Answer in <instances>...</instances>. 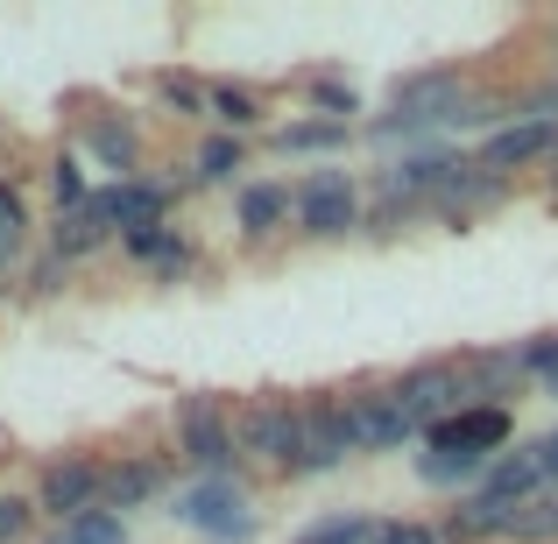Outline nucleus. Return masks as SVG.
<instances>
[{
    "mask_svg": "<svg viewBox=\"0 0 558 544\" xmlns=\"http://www.w3.org/2000/svg\"><path fill=\"white\" fill-rule=\"evenodd\" d=\"M502 191H509V178H495L488 164H452L446 184L432 191V205H438L446 219H466V213H488V205H502Z\"/></svg>",
    "mask_w": 558,
    "mask_h": 544,
    "instance_id": "f8f14e48",
    "label": "nucleus"
},
{
    "mask_svg": "<svg viewBox=\"0 0 558 544\" xmlns=\"http://www.w3.org/2000/svg\"><path fill=\"white\" fill-rule=\"evenodd\" d=\"M347 452H361V432H354L347 396L304 403V452H298V467H290V474H326V467H340Z\"/></svg>",
    "mask_w": 558,
    "mask_h": 544,
    "instance_id": "423d86ee",
    "label": "nucleus"
},
{
    "mask_svg": "<svg viewBox=\"0 0 558 544\" xmlns=\"http://www.w3.org/2000/svg\"><path fill=\"white\" fill-rule=\"evenodd\" d=\"M121 241H128V255H135V262H149V269H156V276H170V283H178V276H191V262H198V255H191V241H184V233H178V227H149V233H121Z\"/></svg>",
    "mask_w": 558,
    "mask_h": 544,
    "instance_id": "dca6fc26",
    "label": "nucleus"
},
{
    "mask_svg": "<svg viewBox=\"0 0 558 544\" xmlns=\"http://www.w3.org/2000/svg\"><path fill=\"white\" fill-rule=\"evenodd\" d=\"M312 99H318V113H326V121H347V113H361L354 85H340V78H312Z\"/></svg>",
    "mask_w": 558,
    "mask_h": 544,
    "instance_id": "7c9ffc66",
    "label": "nucleus"
},
{
    "mask_svg": "<svg viewBox=\"0 0 558 544\" xmlns=\"http://www.w3.org/2000/svg\"><path fill=\"white\" fill-rule=\"evenodd\" d=\"M375 544H446V537H438L432 523H381Z\"/></svg>",
    "mask_w": 558,
    "mask_h": 544,
    "instance_id": "72a5a7b5",
    "label": "nucleus"
},
{
    "mask_svg": "<svg viewBox=\"0 0 558 544\" xmlns=\"http://www.w3.org/2000/svg\"><path fill=\"white\" fill-rule=\"evenodd\" d=\"M523 375H537V382H558V333H537V340L523 347Z\"/></svg>",
    "mask_w": 558,
    "mask_h": 544,
    "instance_id": "473e14b6",
    "label": "nucleus"
},
{
    "mask_svg": "<svg viewBox=\"0 0 558 544\" xmlns=\"http://www.w3.org/2000/svg\"><path fill=\"white\" fill-rule=\"evenodd\" d=\"M64 544H128V517H113V509H93V517L64 523Z\"/></svg>",
    "mask_w": 558,
    "mask_h": 544,
    "instance_id": "cd10ccee",
    "label": "nucleus"
},
{
    "mask_svg": "<svg viewBox=\"0 0 558 544\" xmlns=\"http://www.w3.org/2000/svg\"><path fill=\"white\" fill-rule=\"evenodd\" d=\"M107 213H113V227H121V233H149V227H163V191L142 184V178H128V184L107 191Z\"/></svg>",
    "mask_w": 558,
    "mask_h": 544,
    "instance_id": "6ab92c4d",
    "label": "nucleus"
},
{
    "mask_svg": "<svg viewBox=\"0 0 558 544\" xmlns=\"http://www.w3.org/2000/svg\"><path fill=\"white\" fill-rule=\"evenodd\" d=\"M537 488H545V467H537V446H531V452H509V460H495L488 474H481V495H495V503H509V509L537 503Z\"/></svg>",
    "mask_w": 558,
    "mask_h": 544,
    "instance_id": "2eb2a0df",
    "label": "nucleus"
},
{
    "mask_svg": "<svg viewBox=\"0 0 558 544\" xmlns=\"http://www.w3.org/2000/svg\"><path fill=\"white\" fill-rule=\"evenodd\" d=\"M509 537H517V544H558V495H537V503H523L517 523H509Z\"/></svg>",
    "mask_w": 558,
    "mask_h": 544,
    "instance_id": "393cba45",
    "label": "nucleus"
},
{
    "mask_svg": "<svg viewBox=\"0 0 558 544\" xmlns=\"http://www.w3.org/2000/svg\"><path fill=\"white\" fill-rule=\"evenodd\" d=\"M156 99H163L170 113H213V85L184 78V71H163V78H156Z\"/></svg>",
    "mask_w": 558,
    "mask_h": 544,
    "instance_id": "a878e982",
    "label": "nucleus"
},
{
    "mask_svg": "<svg viewBox=\"0 0 558 544\" xmlns=\"http://www.w3.org/2000/svg\"><path fill=\"white\" fill-rule=\"evenodd\" d=\"M460 382H466V403L481 410H509V396L523 389V347H495V354H466L460 361Z\"/></svg>",
    "mask_w": 558,
    "mask_h": 544,
    "instance_id": "9d476101",
    "label": "nucleus"
},
{
    "mask_svg": "<svg viewBox=\"0 0 558 544\" xmlns=\"http://www.w3.org/2000/svg\"><path fill=\"white\" fill-rule=\"evenodd\" d=\"M22 227H28L22 191H14V184H0V269H8V262H14V247H22Z\"/></svg>",
    "mask_w": 558,
    "mask_h": 544,
    "instance_id": "c85d7f7f",
    "label": "nucleus"
},
{
    "mask_svg": "<svg viewBox=\"0 0 558 544\" xmlns=\"http://www.w3.org/2000/svg\"><path fill=\"white\" fill-rule=\"evenodd\" d=\"M170 517L184 523V531H205V537H247L255 531V509H247V495L233 488V481H191V488L170 503Z\"/></svg>",
    "mask_w": 558,
    "mask_h": 544,
    "instance_id": "39448f33",
    "label": "nucleus"
},
{
    "mask_svg": "<svg viewBox=\"0 0 558 544\" xmlns=\"http://www.w3.org/2000/svg\"><path fill=\"white\" fill-rule=\"evenodd\" d=\"M233 438H241V452L262 460V467H298V452H304V403H283V396L247 403L241 424H233Z\"/></svg>",
    "mask_w": 558,
    "mask_h": 544,
    "instance_id": "7ed1b4c3",
    "label": "nucleus"
},
{
    "mask_svg": "<svg viewBox=\"0 0 558 544\" xmlns=\"http://www.w3.org/2000/svg\"><path fill=\"white\" fill-rule=\"evenodd\" d=\"M50 544H64V531H57V537H50Z\"/></svg>",
    "mask_w": 558,
    "mask_h": 544,
    "instance_id": "58836bf2",
    "label": "nucleus"
},
{
    "mask_svg": "<svg viewBox=\"0 0 558 544\" xmlns=\"http://www.w3.org/2000/svg\"><path fill=\"white\" fill-rule=\"evenodd\" d=\"M241 164H247L241 135H205V142H198V184H227Z\"/></svg>",
    "mask_w": 558,
    "mask_h": 544,
    "instance_id": "5701e85b",
    "label": "nucleus"
},
{
    "mask_svg": "<svg viewBox=\"0 0 558 544\" xmlns=\"http://www.w3.org/2000/svg\"><path fill=\"white\" fill-rule=\"evenodd\" d=\"M481 467H488V460H452V452H424V460H417V474L432 481V488H452V481H474Z\"/></svg>",
    "mask_w": 558,
    "mask_h": 544,
    "instance_id": "c756f323",
    "label": "nucleus"
},
{
    "mask_svg": "<svg viewBox=\"0 0 558 544\" xmlns=\"http://www.w3.org/2000/svg\"><path fill=\"white\" fill-rule=\"evenodd\" d=\"M50 191H57V205H64V213H78V205L93 198V191H85V178H78V164H71V156H57V164H50Z\"/></svg>",
    "mask_w": 558,
    "mask_h": 544,
    "instance_id": "2f4dec72",
    "label": "nucleus"
},
{
    "mask_svg": "<svg viewBox=\"0 0 558 544\" xmlns=\"http://www.w3.org/2000/svg\"><path fill=\"white\" fill-rule=\"evenodd\" d=\"M509 523H517V509L495 503V495H466L452 509V537H509Z\"/></svg>",
    "mask_w": 558,
    "mask_h": 544,
    "instance_id": "412c9836",
    "label": "nucleus"
},
{
    "mask_svg": "<svg viewBox=\"0 0 558 544\" xmlns=\"http://www.w3.org/2000/svg\"><path fill=\"white\" fill-rule=\"evenodd\" d=\"M558 149V121H509V128H495L488 142H481V164L495 170V178H509V170H523V164H537V156H551Z\"/></svg>",
    "mask_w": 558,
    "mask_h": 544,
    "instance_id": "9b49d317",
    "label": "nucleus"
},
{
    "mask_svg": "<svg viewBox=\"0 0 558 544\" xmlns=\"http://www.w3.org/2000/svg\"><path fill=\"white\" fill-rule=\"evenodd\" d=\"M213 121L227 128V135H241V128L262 121V99L247 93V85H213Z\"/></svg>",
    "mask_w": 558,
    "mask_h": 544,
    "instance_id": "b1692460",
    "label": "nucleus"
},
{
    "mask_svg": "<svg viewBox=\"0 0 558 544\" xmlns=\"http://www.w3.org/2000/svg\"><path fill=\"white\" fill-rule=\"evenodd\" d=\"M290 213H298V191H290V184H247L241 191V233H247V241H269Z\"/></svg>",
    "mask_w": 558,
    "mask_h": 544,
    "instance_id": "f3484780",
    "label": "nucleus"
},
{
    "mask_svg": "<svg viewBox=\"0 0 558 544\" xmlns=\"http://www.w3.org/2000/svg\"><path fill=\"white\" fill-rule=\"evenodd\" d=\"M276 149H298V156H326V149H347V121H290L276 135Z\"/></svg>",
    "mask_w": 558,
    "mask_h": 544,
    "instance_id": "4be33fe9",
    "label": "nucleus"
},
{
    "mask_svg": "<svg viewBox=\"0 0 558 544\" xmlns=\"http://www.w3.org/2000/svg\"><path fill=\"white\" fill-rule=\"evenodd\" d=\"M381 537V523H368V517H326V523H312L298 544H375Z\"/></svg>",
    "mask_w": 558,
    "mask_h": 544,
    "instance_id": "bb28decb",
    "label": "nucleus"
},
{
    "mask_svg": "<svg viewBox=\"0 0 558 544\" xmlns=\"http://www.w3.org/2000/svg\"><path fill=\"white\" fill-rule=\"evenodd\" d=\"M298 227L312 233V241H340V233L361 227V191L347 170H312V178L298 184Z\"/></svg>",
    "mask_w": 558,
    "mask_h": 544,
    "instance_id": "20e7f679",
    "label": "nucleus"
},
{
    "mask_svg": "<svg viewBox=\"0 0 558 544\" xmlns=\"http://www.w3.org/2000/svg\"><path fill=\"white\" fill-rule=\"evenodd\" d=\"M156 488H163V460H121V467H107V503L99 509L128 517V509H142Z\"/></svg>",
    "mask_w": 558,
    "mask_h": 544,
    "instance_id": "a211bd4d",
    "label": "nucleus"
},
{
    "mask_svg": "<svg viewBox=\"0 0 558 544\" xmlns=\"http://www.w3.org/2000/svg\"><path fill=\"white\" fill-rule=\"evenodd\" d=\"M113 233V213H107V191H93V198L78 205V213H57V233H50V247L64 262H78V255H93L99 241Z\"/></svg>",
    "mask_w": 558,
    "mask_h": 544,
    "instance_id": "4468645a",
    "label": "nucleus"
},
{
    "mask_svg": "<svg viewBox=\"0 0 558 544\" xmlns=\"http://www.w3.org/2000/svg\"><path fill=\"white\" fill-rule=\"evenodd\" d=\"M537 467H545V481H558V432L537 438Z\"/></svg>",
    "mask_w": 558,
    "mask_h": 544,
    "instance_id": "c9c22d12",
    "label": "nucleus"
},
{
    "mask_svg": "<svg viewBox=\"0 0 558 544\" xmlns=\"http://www.w3.org/2000/svg\"><path fill=\"white\" fill-rule=\"evenodd\" d=\"M233 424L219 418V403H205V396H191V403L178 410V452L191 467H205V481H219V467L233 460Z\"/></svg>",
    "mask_w": 558,
    "mask_h": 544,
    "instance_id": "6e6552de",
    "label": "nucleus"
},
{
    "mask_svg": "<svg viewBox=\"0 0 558 544\" xmlns=\"http://www.w3.org/2000/svg\"><path fill=\"white\" fill-rule=\"evenodd\" d=\"M502 446H509V410H481V403H466L460 418H446L432 432V452H452V460H488Z\"/></svg>",
    "mask_w": 558,
    "mask_h": 544,
    "instance_id": "1a4fd4ad",
    "label": "nucleus"
},
{
    "mask_svg": "<svg viewBox=\"0 0 558 544\" xmlns=\"http://www.w3.org/2000/svg\"><path fill=\"white\" fill-rule=\"evenodd\" d=\"M64 269H71V262H64V255H50V262L36 269V290H57V283H64Z\"/></svg>",
    "mask_w": 558,
    "mask_h": 544,
    "instance_id": "e433bc0d",
    "label": "nucleus"
},
{
    "mask_svg": "<svg viewBox=\"0 0 558 544\" xmlns=\"http://www.w3.org/2000/svg\"><path fill=\"white\" fill-rule=\"evenodd\" d=\"M107 503V467L99 460H57L43 467V488H36V509H50L57 523H78Z\"/></svg>",
    "mask_w": 558,
    "mask_h": 544,
    "instance_id": "0eeeda50",
    "label": "nucleus"
},
{
    "mask_svg": "<svg viewBox=\"0 0 558 544\" xmlns=\"http://www.w3.org/2000/svg\"><path fill=\"white\" fill-rule=\"evenodd\" d=\"M389 396L403 403V418H410V432H424L432 438L446 418H460L466 410V382H460V361H424V367H410L403 382H389Z\"/></svg>",
    "mask_w": 558,
    "mask_h": 544,
    "instance_id": "f03ea898",
    "label": "nucleus"
},
{
    "mask_svg": "<svg viewBox=\"0 0 558 544\" xmlns=\"http://www.w3.org/2000/svg\"><path fill=\"white\" fill-rule=\"evenodd\" d=\"M460 113H466V85H460V71H417V78H396V93H389V121H381L375 135H396V128H438V121L460 128Z\"/></svg>",
    "mask_w": 558,
    "mask_h": 544,
    "instance_id": "f257e3e1",
    "label": "nucleus"
},
{
    "mask_svg": "<svg viewBox=\"0 0 558 544\" xmlns=\"http://www.w3.org/2000/svg\"><path fill=\"white\" fill-rule=\"evenodd\" d=\"M551 93H558V85H551Z\"/></svg>",
    "mask_w": 558,
    "mask_h": 544,
    "instance_id": "ea45409f",
    "label": "nucleus"
},
{
    "mask_svg": "<svg viewBox=\"0 0 558 544\" xmlns=\"http://www.w3.org/2000/svg\"><path fill=\"white\" fill-rule=\"evenodd\" d=\"M347 410H354L361 452H389V446H403V438H410V418H403V403H396L389 389H361V396H347Z\"/></svg>",
    "mask_w": 558,
    "mask_h": 544,
    "instance_id": "ddd939ff",
    "label": "nucleus"
},
{
    "mask_svg": "<svg viewBox=\"0 0 558 544\" xmlns=\"http://www.w3.org/2000/svg\"><path fill=\"white\" fill-rule=\"evenodd\" d=\"M22 531H28V503L22 495H0V544H14Z\"/></svg>",
    "mask_w": 558,
    "mask_h": 544,
    "instance_id": "f704fd0d",
    "label": "nucleus"
},
{
    "mask_svg": "<svg viewBox=\"0 0 558 544\" xmlns=\"http://www.w3.org/2000/svg\"><path fill=\"white\" fill-rule=\"evenodd\" d=\"M93 156L107 170H121V184H128V170L142 164V135L128 121H113V113H99V121H93Z\"/></svg>",
    "mask_w": 558,
    "mask_h": 544,
    "instance_id": "aec40b11",
    "label": "nucleus"
},
{
    "mask_svg": "<svg viewBox=\"0 0 558 544\" xmlns=\"http://www.w3.org/2000/svg\"><path fill=\"white\" fill-rule=\"evenodd\" d=\"M545 164H551V178H558V149H551V156H545Z\"/></svg>",
    "mask_w": 558,
    "mask_h": 544,
    "instance_id": "4c0bfd02",
    "label": "nucleus"
}]
</instances>
